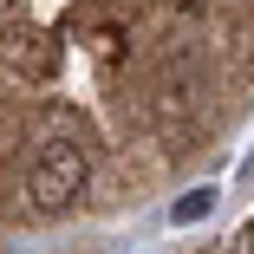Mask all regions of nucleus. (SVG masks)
<instances>
[{
  "label": "nucleus",
  "instance_id": "obj_2",
  "mask_svg": "<svg viewBox=\"0 0 254 254\" xmlns=\"http://www.w3.org/2000/svg\"><path fill=\"white\" fill-rule=\"evenodd\" d=\"M0 59L7 65H20L26 78H46V72H59V46H53V33H39V26H0Z\"/></svg>",
  "mask_w": 254,
  "mask_h": 254
},
{
  "label": "nucleus",
  "instance_id": "obj_3",
  "mask_svg": "<svg viewBox=\"0 0 254 254\" xmlns=\"http://www.w3.org/2000/svg\"><path fill=\"white\" fill-rule=\"evenodd\" d=\"M209 202H215V189H189V195L176 202V222H202V215H209Z\"/></svg>",
  "mask_w": 254,
  "mask_h": 254
},
{
  "label": "nucleus",
  "instance_id": "obj_1",
  "mask_svg": "<svg viewBox=\"0 0 254 254\" xmlns=\"http://www.w3.org/2000/svg\"><path fill=\"white\" fill-rule=\"evenodd\" d=\"M85 170H91L85 137H78V130H53V137L39 143L33 170H26V195H33V209H39V215L72 209V202H78V189H85Z\"/></svg>",
  "mask_w": 254,
  "mask_h": 254
}]
</instances>
